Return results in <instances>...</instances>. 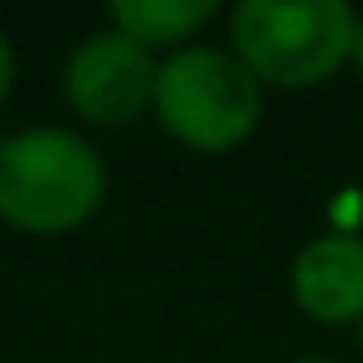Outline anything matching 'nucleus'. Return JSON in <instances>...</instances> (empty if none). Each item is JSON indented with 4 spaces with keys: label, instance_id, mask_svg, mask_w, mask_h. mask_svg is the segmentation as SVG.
Listing matches in <instances>:
<instances>
[{
    "label": "nucleus",
    "instance_id": "f257e3e1",
    "mask_svg": "<svg viewBox=\"0 0 363 363\" xmlns=\"http://www.w3.org/2000/svg\"><path fill=\"white\" fill-rule=\"evenodd\" d=\"M105 199L100 155L70 130H21L0 140V219L30 234H65Z\"/></svg>",
    "mask_w": 363,
    "mask_h": 363
},
{
    "label": "nucleus",
    "instance_id": "f03ea898",
    "mask_svg": "<svg viewBox=\"0 0 363 363\" xmlns=\"http://www.w3.org/2000/svg\"><path fill=\"white\" fill-rule=\"evenodd\" d=\"M353 30L343 0H244L234 11V60L254 80L303 90L353 55Z\"/></svg>",
    "mask_w": 363,
    "mask_h": 363
},
{
    "label": "nucleus",
    "instance_id": "7ed1b4c3",
    "mask_svg": "<svg viewBox=\"0 0 363 363\" xmlns=\"http://www.w3.org/2000/svg\"><path fill=\"white\" fill-rule=\"evenodd\" d=\"M160 125L204 155L234 150L259 125V80L229 50H179L155 80Z\"/></svg>",
    "mask_w": 363,
    "mask_h": 363
},
{
    "label": "nucleus",
    "instance_id": "20e7f679",
    "mask_svg": "<svg viewBox=\"0 0 363 363\" xmlns=\"http://www.w3.org/2000/svg\"><path fill=\"white\" fill-rule=\"evenodd\" d=\"M155 55L140 40L100 30L75 45L65 65V100L90 125H130L145 115V105H155Z\"/></svg>",
    "mask_w": 363,
    "mask_h": 363
},
{
    "label": "nucleus",
    "instance_id": "39448f33",
    "mask_svg": "<svg viewBox=\"0 0 363 363\" xmlns=\"http://www.w3.org/2000/svg\"><path fill=\"white\" fill-rule=\"evenodd\" d=\"M294 298L318 323L363 318V239L318 234L294 259Z\"/></svg>",
    "mask_w": 363,
    "mask_h": 363
},
{
    "label": "nucleus",
    "instance_id": "423d86ee",
    "mask_svg": "<svg viewBox=\"0 0 363 363\" xmlns=\"http://www.w3.org/2000/svg\"><path fill=\"white\" fill-rule=\"evenodd\" d=\"M214 16V0H115L110 21L120 35L150 45H174Z\"/></svg>",
    "mask_w": 363,
    "mask_h": 363
},
{
    "label": "nucleus",
    "instance_id": "0eeeda50",
    "mask_svg": "<svg viewBox=\"0 0 363 363\" xmlns=\"http://www.w3.org/2000/svg\"><path fill=\"white\" fill-rule=\"evenodd\" d=\"M11 80H16V55H11V45H6V35H0V100L11 95Z\"/></svg>",
    "mask_w": 363,
    "mask_h": 363
},
{
    "label": "nucleus",
    "instance_id": "6e6552de",
    "mask_svg": "<svg viewBox=\"0 0 363 363\" xmlns=\"http://www.w3.org/2000/svg\"><path fill=\"white\" fill-rule=\"evenodd\" d=\"M353 65H358V75H363V21H358V30H353V55H348Z\"/></svg>",
    "mask_w": 363,
    "mask_h": 363
},
{
    "label": "nucleus",
    "instance_id": "1a4fd4ad",
    "mask_svg": "<svg viewBox=\"0 0 363 363\" xmlns=\"http://www.w3.org/2000/svg\"><path fill=\"white\" fill-rule=\"evenodd\" d=\"M358 343H363V318H358Z\"/></svg>",
    "mask_w": 363,
    "mask_h": 363
},
{
    "label": "nucleus",
    "instance_id": "9d476101",
    "mask_svg": "<svg viewBox=\"0 0 363 363\" xmlns=\"http://www.w3.org/2000/svg\"><path fill=\"white\" fill-rule=\"evenodd\" d=\"M298 363H323V358H298Z\"/></svg>",
    "mask_w": 363,
    "mask_h": 363
}]
</instances>
